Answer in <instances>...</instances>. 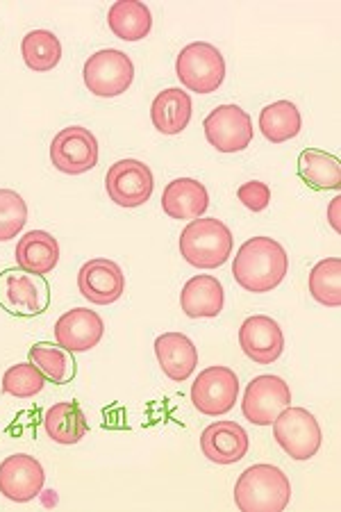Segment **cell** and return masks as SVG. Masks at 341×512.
<instances>
[{
  "label": "cell",
  "instance_id": "6da1fadb",
  "mask_svg": "<svg viewBox=\"0 0 341 512\" xmlns=\"http://www.w3.org/2000/svg\"><path fill=\"white\" fill-rule=\"evenodd\" d=\"M289 258L282 244L271 237H253L241 244L232 260V276L237 285L251 294H266L285 280Z\"/></svg>",
  "mask_w": 341,
  "mask_h": 512
},
{
  "label": "cell",
  "instance_id": "7a4b0ae2",
  "mask_svg": "<svg viewBox=\"0 0 341 512\" xmlns=\"http://www.w3.org/2000/svg\"><path fill=\"white\" fill-rule=\"evenodd\" d=\"M291 501V483L276 465H253L237 478L235 503L241 512H282Z\"/></svg>",
  "mask_w": 341,
  "mask_h": 512
},
{
  "label": "cell",
  "instance_id": "3957f363",
  "mask_svg": "<svg viewBox=\"0 0 341 512\" xmlns=\"http://www.w3.org/2000/svg\"><path fill=\"white\" fill-rule=\"evenodd\" d=\"M232 233L219 219L198 217L180 235V253L196 269H216L232 255Z\"/></svg>",
  "mask_w": 341,
  "mask_h": 512
},
{
  "label": "cell",
  "instance_id": "277c9868",
  "mask_svg": "<svg viewBox=\"0 0 341 512\" xmlns=\"http://www.w3.org/2000/svg\"><path fill=\"white\" fill-rule=\"evenodd\" d=\"M176 76L182 87L194 94H214L226 80V60L221 51L207 41L185 46L176 60Z\"/></svg>",
  "mask_w": 341,
  "mask_h": 512
},
{
  "label": "cell",
  "instance_id": "5b68a950",
  "mask_svg": "<svg viewBox=\"0 0 341 512\" xmlns=\"http://www.w3.org/2000/svg\"><path fill=\"white\" fill-rule=\"evenodd\" d=\"M273 437L294 460H310L321 449L323 433L316 417L305 408L287 406L273 421Z\"/></svg>",
  "mask_w": 341,
  "mask_h": 512
},
{
  "label": "cell",
  "instance_id": "8992f818",
  "mask_svg": "<svg viewBox=\"0 0 341 512\" xmlns=\"http://www.w3.org/2000/svg\"><path fill=\"white\" fill-rule=\"evenodd\" d=\"M87 89L98 98H116L126 94L135 80V64L123 51L105 48L89 57L82 69Z\"/></svg>",
  "mask_w": 341,
  "mask_h": 512
},
{
  "label": "cell",
  "instance_id": "52a82bcc",
  "mask_svg": "<svg viewBox=\"0 0 341 512\" xmlns=\"http://www.w3.org/2000/svg\"><path fill=\"white\" fill-rule=\"evenodd\" d=\"M239 396V378L228 367H207L191 385V403L207 417H221L235 408Z\"/></svg>",
  "mask_w": 341,
  "mask_h": 512
},
{
  "label": "cell",
  "instance_id": "ba28073f",
  "mask_svg": "<svg viewBox=\"0 0 341 512\" xmlns=\"http://www.w3.org/2000/svg\"><path fill=\"white\" fill-rule=\"evenodd\" d=\"M207 142L219 153H239L253 142V121L239 105H219L203 121Z\"/></svg>",
  "mask_w": 341,
  "mask_h": 512
},
{
  "label": "cell",
  "instance_id": "9c48e42d",
  "mask_svg": "<svg viewBox=\"0 0 341 512\" xmlns=\"http://www.w3.org/2000/svg\"><path fill=\"white\" fill-rule=\"evenodd\" d=\"M105 189L119 208H139L153 196V171L139 160H119L107 171Z\"/></svg>",
  "mask_w": 341,
  "mask_h": 512
},
{
  "label": "cell",
  "instance_id": "30bf717a",
  "mask_svg": "<svg viewBox=\"0 0 341 512\" xmlns=\"http://www.w3.org/2000/svg\"><path fill=\"white\" fill-rule=\"evenodd\" d=\"M287 406H291L289 385L280 376H257L246 387L241 412L255 426H271Z\"/></svg>",
  "mask_w": 341,
  "mask_h": 512
},
{
  "label": "cell",
  "instance_id": "8fae6325",
  "mask_svg": "<svg viewBox=\"0 0 341 512\" xmlns=\"http://www.w3.org/2000/svg\"><path fill=\"white\" fill-rule=\"evenodd\" d=\"M51 160L66 176H80L98 164V142L91 130L71 126L55 135L51 142Z\"/></svg>",
  "mask_w": 341,
  "mask_h": 512
},
{
  "label": "cell",
  "instance_id": "7c38bea8",
  "mask_svg": "<svg viewBox=\"0 0 341 512\" xmlns=\"http://www.w3.org/2000/svg\"><path fill=\"white\" fill-rule=\"evenodd\" d=\"M44 485V467L28 453H14V456L0 462V494L5 499L14 503H28L39 497Z\"/></svg>",
  "mask_w": 341,
  "mask_h": 512
},
{
  "label": "cell",
  "instance_id": "4fadbf2b",
  "mask_svg": "<svg viewBox=\"0 0 341 512\" xmlns=\"http://www.w3.org/2000/svg\"><path fill=\"white\" fill-rule=\"evenodd\" d=\"M0 305L10 315H41L48 305V287L41 278L10 269L0 276Z\"/></svg>",
  "mask_w": 341,
  "mask_h": 512
},
{
  "label": "cell",
  "instance_id": "5bb4252c",
  "mask_svg": "<svg viewBox=\"0 0 341 512\" xmlns=\"http://www.w3.org/2000/svg\"><path fill=\"white\" fill-rule=\"evenodd\" d=\"M78 289L89 303L112 305L126 292V276L114 260L94 258L78 271Z\"/></svg>",
  "mask_w": 341,
  "mask_h": 512
},
{
  "label": "cell",
  "instance_id": "9a60e30c",
  "mask_svg": "<svg viewBox=\"0 0 341 512\" xmlns=\"http://www.w3.org/2000/svg\"><path fill=\"white\" fill-rule=\"evenodd\" d=\"M239 344L257 365H273L285 351V335L276 319L266 315L248 317L239 328Z\"/></svg>",
  "mask_w": 341,
  "mask_h": 512
},
{
  "label": "cell",
  "instance_id": "2e32d148",
  "mask_svg": "<svg viewBox=\"0 0 341 512\" xmlns=\"http://www.w3.org/2000/svg\"><path fill=\"white\" fill-rule=\"evenodd\" d=\"M103 333V319L89 308H73L64 312L55 324V342L69 353L91 351L103 340Z\"/></svg>",
  "mask_w": 341,
  "mask_h": 512
},
{
  "label": "cell",
  "instance_id": "e0dca14e",
  "mask_svg": "<svg viewBox=\"0 0 341 512\" xmlns=\"http://www.w3.org/2000/svg\"><path fill=\"white\" fill-rule=\"evenodd\" d=\"M251 440L237 421H214L201 435L203 456L214 465H235L248 453Z\"/></svg>",
  "mask_w": 341,
  "mask_h": 512
},
{
  "label": "cell",
  "instance_id": "ac0fdd59",
  "mask_svg": "<svg viewBox=\"0 0 341 512\" xmlns=\"http://www.w3.org/2000/svg\"><path fill=\"white\" fill-rule=\"evenodd\" d=\"M210 208V194L194 178H176L164 187L162 210L176 221H194Z\"/></svg>",
  "mask_w": 341,
  "mask_h": 512
},
{
  "label": "cell",
  "instance_id": "d6986e66",
  "mask_svg": "<svg viewBox=\"0 0 341 512\" xmlns=\"http://www.w3.org/2000/svg\"><path fill=\"white\" fill-rule=\"evenodd\" d=\"M155 355L173 383H185L198 367V351L185 333H164L157 337Z\"/></svg>",
  "mask_w": 341,
  "mask_h": 512
},
{
  "label": "cell",
  "instance_id": "ffe728a7",
  "mask_svg": "<svg viewBox=\"0 0 341 512\" xmlns=\"http://www.w3.org/2000/svg\"><path fill=\"white\" fill-rule=\"evenodd\" d=\"M60 262V244L46 230H30L16 246V264L32 276H46Z\"/></svg>",
  "mask_w": 341,
  "mask_h": 512
},
{
  "label": "cell",
  "instance_id": "44dd1931",
  "mask_svg": "<svg viewBox=\"0 0 341 512\" xmlns=\"http://www.w3.org/2000/svg\"><path fill=\"white\" fill-rule=\"evenodd\" d=\"M223 303H226V294L214 276H194L182 287L180 308L189 319L219 317Z\"/></svg>",
  "mask_w": 341,
  "mask_h": 512
},
{
  "label": "cell",
  "instance_id": "7402d4cb",
  "mask_svg": "<svg viewBox=\"0 0 341 512\" xmlns=\"http://www.w3.org/2000/svg\"><path fill=\"white\" fill-rule=\"evenodd\" d=\"M151 121L162 135H180L191 121V96L178 87L164 89L151 105Z\"/></svg>",
  "mask_w": 341,
  "mask_h": 512
},
{
  "label": "cell",
  "instance_id": "603a6c76",
  "mask_svg": "<svg viewBox=\"0 0 341 512\" xmlns=\"http://www.w3.org/2000/svg\"><path fill=\"white\" fill-rule=\"evenodd\" d=\"M107 26L121 41H141L151 35L153 16L146 3L119 0L107 12Z\"/></svg>",
  "mask_w": 341,
  "mask_h": 512
},
{
  "label": "cell",
  "instance_id": "cb8c5ba5",
  "mask_svg": "<svg viewBox=\"0 0 341 512\" xmlns=\"http://www.w3.org/2000/svg\"><path fill=\"white\" fill-rule=\"evenodd\" d=\"M44 428L53 442L69 447V444H78L87 435L89 424L78 403L62 401L46 410Z\"/></svg>",
  "mask_w": 341,
  "mask_h": 512
},
{
  "label": "cell",
  "instance_id": "d4e9b609",
  "mask_svg": "<svg viewBox=\"0 0 341 512\" xmlns=\"http://www.w3.org/2000/svg\"><path fill=\"white\" fill-rule=\"evenodd\" d=\"M303 119L291 101H276L260 112V132L271 144H285L298 137Z\"/></svg>",
  "mask_w": 341,
  "mask_h": 512
},
{
  "label": "cell",
  "instance_id": "484cf974",
  "mask_svg": "<svg viewBox=\"0 0 341 512\" xmlns=\"http://www.w3.org/2000/svg\"><path fill=\"white\" fill-rule=\"evenodd\" d=\"M298 173L314 189H339L341 187V162L335 155L307 148L298 158Z\"/></svg>",
  "mask_w": 341,
  "mask_h": 512
},
{
  "label": "cell",
  "instance_id": "4316f807",
  "mask_svg": "<svg viewBox=\"0 0 341 512\" xmlns=\"http://www.w3.org/2000/svg\"><path fill=\"white\" fill-rule=\"evenodd\" d=\"M21 55L28 69L46 73L62 60V44L51 30H32L21 41Z\"/></svg>",
  "mask_w": 341,
  "mask_h": 512
},
{
  "label": "cell",
  "instance_id": "83f0119b",
  "mask_svg": "<svg viewBox=\"0 0 341 512\" xmlns=\"http://www.w3.org/2000/svg\"><path fill=\"white\" fill-rule=\"evenodd\" d=\"M341 260L326 258L319 264H314L310 271V294L316 303L326 305V308H339L341 305Z\"/></svg>",
  "mask_w": 341,
  "mask_h": 512
},
{
  "label": "cell",
  "instance_id": "f1b7e54d",
  "mask_svg": "<svg viewBox=\"0 0 341 512\" xmlns=\"http://www.w3.org/2000/svg\"><path fill=\"white\" fill-rule=\"evenodd\" d=\"M30 362L46 376V381L66 383L76 376V362L71 360L69 351H64L62 346H51V344L32 346Z\"/></svg>",
  "mask_w": 341,
  "mask_h": 512
},
{
  "label": "cell",
  "instance_id": "f546056e",
  "mask_svg": "<svg viewBox=\"0 0 341 512\" xmlns=\"http://www.w3.org/2000/svg\"><path fill=\"white\" fill-rule=\"evenodd\" d=\"M44 387L46 376L32 362H21V365H14L3 374V392L16 396V399H32Z\"/></svg>",
  "mask_w": 341,
  "mask_h": 512
},
{
  "label": "cell",
  "instance_id": "4dcf8cb0",
  "mask_svg": "<svg viewBox=\"0 0 341 512\" xmlns=\"http://www.w3.org/2000/svg\"><path fill=\"white\" fill-rule=\"evenodd\" d=\"M28 224V205L14 189H0V242H10Z\"/></svg>",
  "mask_w": 341,
  "mask_h": 512
},
{
  "label": "cell",
  "instance_id": "1f68e13d",
  "mask_svg": "<svg viewBox=\"0 0 341 512\" xmlns=\"http://www.w3.org/2000/svg\"><path fill=\"white\" fill-rule=\"evenodd\" d=\"M237 198L251 212H262L271 203V189L260 180H251V183H244L237 189Z\"/></svg>",
  "mask_w": 341,
  "mask_h": 512
},
{
  "label": "cell",
  "instance_id": "d6a6232c",
  "mask_svg": "<svg viewBox=\"0 0 341 512\" xmlns=\"http://www.w3.org/2000/svg\"><path fill=\"white\" fill-rule=\"evenodd\" d=\"M339 210H341V198L337 196V198H332L330 205H328V221H330V226L337 230V233L341 230V224H339V221H341V219H339Z\"/></svg>",
  "mask_w": 341,
  "mask_h": 512
}]
</instances>
